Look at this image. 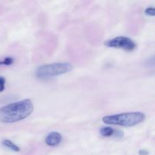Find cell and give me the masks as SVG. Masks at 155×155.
Returning <instances> with one entry per match:
<instances>
[{"instance_id":"obj_5","label":"cell","mask_w":155,"mask_h":155,"mask_svg":"<svg viewBox=\"0 0 155 155\" xmlns=\"http://www.w3.org/2000/svg\"><path fill=\"white\" fill-rule=\"evenodd\" d=\"M62 136L58 132H51L45 137V142L47 145L54 147L58 145L61 142Z\"/></svg>"},{"instance_id":"obj_4","label":"cell","mask_w":155,"mask_h":155,"mask_svg":"<svg viewBox=\"0 0 155 155\" xmlns=\"http://www.w3.org/2000/svg\"><path fill=\"white\" fill-rule=\"evenodd\" d=\"M106 46L110 48H120L127 51H132L136 49V43L127 36H117L104 42Z\"/></svg>"},{"instance_id":"obj_1","label":"cell","mask_w":155,"mask_h":155,"mask_svg":"<svg viewBox=\"0 0 155 155\" xmlns=\"http://www.w3.org/2000/svg\"><path fill=\"white\" fill-rule=\"evenodd\" d=\"M33 110L31 100L24 99L0 108V121L5 124L18 122L28 117Z\"/></svg>"},{"instance_id":"obj_10","label":"cell","mask_w":155,"mask_h":155,"mask_svg":"<svg viewBox=\"0 0 155 155\" xmlns=\"http://www.w3.org/2000/svg\"><path fill=\"white\" fill-rule=\"evenodd\" d=\"M5 87V79L3 77H0V92H3Z\"/></svg>"},{"instance_id":"obj_7","label":"cell","mask_w":155,"mask_h":155,"mask_svg":"<svg viewBox=\"0 0 155 155\" xmlns=\"http://www.w3.org/2000/svg\"><path fill=\"white\" fill-rule=\"evenodd\" d=\"M116 130H114L111 127H103L100 130V134L104 137H110L112 136H114Z\"/></svg>"},{"instance_id":"obj_3","label":"cell","mask_w":155,"mask_h":155,"mask_svg":"<svg viewBox=\"0 0 155 155\" xmlns=\"http://www.w3.org/2000/svg\"><path fill=\"white\" fill-rule=\"evenodd\" d=\"M73 69V65L70 63H53L44 64L39 67L36 71V77L39 79H47L50 77L63 75Z\"/></svg>"},{"instance_id":"obj_6","label":"cell","mask_w":155,"mask_h":155,"mask_svg":"<svg viewBox=\"0 0 155 155\" xmlns=\"http://www.w3.org/2000/svg\"><path fill=\"white\" fill-rule=\"evenodd\" d=\"M2 143L3 146L6 147V148L12 150V151H15V152H19L20 150H21L18 145H15L13 142H12V141L9 140V139H4V140L2 142Z\"/></svg>"},{"instance_id":"obj_11","label":"cell","mask_w":155,"mask_h":155,"mask_svg":"<svg viewBox=\"0 0 155 155\" xmlns=\"http://www.w3.org/2000/svg\"><path fill=\"white\" fill-rule=\"evenodd\" d=\"M139 155H148V151H146V150H140L139 152Z\"/></svg>"},{"instance_id":"obj_9","label":"cell","mask_w":155,"mask_h":155,"mask_svg":"<svg viewBox=\"0 0 155 155\" xmlns=\"http://www.w3.org/2000/svg\"><path fill=\"white\" fill-rule=\"evenodd\" d=\"M145 14L148 16H152L154 17L155 15V10L153 7L147 8L145 11Z\"/></svg>"},{"instance_id":"obj_8","label":"cell","mask_w":155,"mask_h":155,"mask_svg":"<svg viewBox=\"0 0 155 155\" xmlns=\"http://www.w3.org/2000/svg\"><path fill=\"white\" fill-rule=\"evenodd\" d=\"M14 62V59L11 57H7L3 61H0V65H11Z\"/></svg>"},{"instance_id":"obj_2","label":"cell","mask_w":155,"mask_h":155,"mask_svg":"<svg viewBox=\"0 0 155 155\" xmlns=\"http://www.w3.org/2000/svg\"><path fill=\"white\" fill-rule=\"evenodd\" d=\"M145 114L142 112H127L105 116L102 118V121L104 124L109 125L130 127L141 124L145 120Z\"/></svg>"}]
</instances>
